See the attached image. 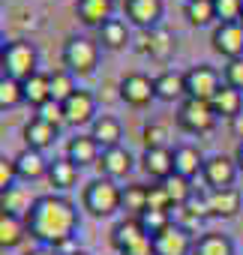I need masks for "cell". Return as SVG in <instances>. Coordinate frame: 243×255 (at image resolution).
Returning a JSON list of instances; mask_svg holds the SVG:
<instances>
[{
	"label": "cell",
	"mask_w": 243,
	"mask_h": 255,
	"mask_svg": "<svg viewBox=\"0 0 243 255\" xmlns=\"http://www.w3.org/2000/svg\"><path fill=\"white\" fill-rule=\"evenodd\" d=\"M150 240H153V255H192V246H195L192 231H186L177 222H171Z\"/></svg>",
	"instance_id": "cell-9"
},
{
	"label": "cell",
	"mask_w": 243,
	"mask_h": 255,
	"mask_svg": "<svg viewBox=\"0 0 243 255\" xmlns=\"http://www.w3.org/2000/svg\"><path fill=\"white\" fill-rule=\"evenodd\" d=\"M129 42H132V33H129V27H126L123 18H108L99 27V45L105 51H123Z\"/></svg>",
	"instance_id": "cell-26"
},
{
	"label": "cell",
	"mask_w": 243,
	"mask_h": 255,
	"mask_svg": "<svg viewBox=\"0 0 243 255\" xmlns=\"http://www.w3.org/2000/svg\"><path fill=\"white\" fill-rule=\"evenodd\" d=\"M141 168H144L156 183L165 180V177H171V174H174V150H171V147L144 150V156H141Z\"/></svg>",
	"instance_id": "cell-25"
},
{
	"label": "cell",
	"mask_w": 243,
	"mask_h": 255,
	"mask_svg": "<svg viewBox=\"0 0 243 255\" xmlns=\"http://www.w3.org/2000/svg\"><path fill=\"white\" fill-rule=\"evenodd\" d=\"M183 207H186L198 222H201V219H207V216H210V207H207V189H204V186H201V189H195Z\"/></svg>",
	"instance_id": "cell-41"
},
{
	"label": "cell",
	"mask_w": 243,
	"mask_h": 255,
	"mask_svg": "<svg viewBox=\"0 0 243 255\" xmlns=\"http://www.w3.org/2000/svg\"><path fill=\"white\" fill-rule=\"evenodd\" d=\"M33 195H30V189L27 186H21V183H12L9 189H3L0 192V213H9V216H27L30 213V207H33Z\"/></svg>",
	"instance_id": "cell-23"
},
{
	"label": "cell",
	"mask_w": 243,
	"mask_h": 255,
	"mask_svg": "<svg viewBox=\"0 0 243 255\" xmlns=\"http://www.w3.org/2000/svg\"><path fill=\"white\" fill-rule=\"evenodd\" d=\"M216 114H213V108H210V102H201V99H183L180 105H177V126L183 132H189V135H204V132H210L213 126H216Z\"/></svg>",
	"instance_id": "cell-6"
},
{
	"label": "cell",
	"mask_w": 243,
	"mask_h": 255,
	"mask_svg": "<svg viewBox=\"0 0 243 255\" xmlns=\"http://www.w3.org/2000/svg\"><path fill=\"white\" fill-rule=\"evenodd\" d=\"M90 138L108 150V147H120V138H123V123H120L114 114H99L93 123H90Z\"/></svg>",
	"instance_id": "cell-19"
},
{
	"label": "cell",
	"mask_w": 243,
	"mask_h": 255,
	"mask_svg": "<svg viewBox=\"0 0 243 255\" xmlns=\"http://www.w3.org/2000/svg\"><path fill=\"white\" fill-rule=\"evenodd\" d=\"M159 183L165 186V192H168V198H171V207L186 204V201H189V195L195 192L192 180H186V177H180V174H171V177H165V180H159Z\"/></svg>",
	"instance_id": "cell-36"
},
{
	"label": "cell",
	"mask_w": 243,
	"mask_h": 255,
	"mask_svg": "<svg viewBox=\"0 0 243 255\" xmlns=\"http://www.w3.org/2000/svg\"><path fill=\"white\" fill-rule=\"evenodd\" d=\"M183 15L192 27H210L216 21V12H213V0H186L183 6Z\"/></svg>",
	"instance_id": "cell-32"
},
{
	"label": "cell",
	"mask_w": 243,
	"mask_h": 255,
	"mask_svg": "<svg viewBox=\"0 0 243 255\" xmlns=\"http://www.w3.org/2000/svg\"><path fill=\"white\" fill-rule=\"evenodd\" d=\"M123 12H126V21L135 24L138 30H153V27L162 24L165 3L162 0H126Z\"/></svg>",
	"instance_id": "cell-12"
},
{
	"label": "cell",
	"mask_w": 243,
	"mask_h": 255,
	"mask_svg": "<svg viewBox=\"0 0 243 255\" xmlns=\"http://www.w3.org/2000/svg\"><path fill=\"white\" fill-rule=\"evenodd\" d=\"M12 162H15V174H18V180H39V177H48V159H45V153L42 150H33V147H21L15 156H12Z\"/></svg>",
	"instance_id": "cell-16"
},
{
	"label": "cell",
	"mask_w": 243,
	"mask_h": 255,
	"mask_svg": "<svg viewBox=\"0 0 243 255\" xmlns=\"http://www.w3.org/2000/svg\"><path fill=\"white\" fill-rule=\"evenodd\" d=\"M78 165L75 162H69L66 156H60V159H51V165H48V183L54 186V189H72L75 183H78Z\"/></svg>",
	"instance_id": "cell-30"
},
{
	"label": "cell",
	"mask_w": 243,
	"mask_h": 255,
	"mask_svg": "<svg viewBox=\"0 0 243 255\" xmlns=\"http://www.w3.org/2000/svg\"><path fill=\"white\" fill-rule=\"evenodd\" d=\"M33 117H39V120H45V123H51V126H57V129H60V126H63V123H66V114H63V105H60V102H54V99H48L45 105H39Z\"/></svg>",
	"instance_id": "cell-40"
},
{
	"label": "cell",
	"mask_w": 243,
	"mask_h": 255,
	"mask_svg": "<svg viewBox=\"0 0 243 255\" xmlns=\"http://www.w3.org/2000/svg\"><path fill=\"white\" fill-rule=\"evenodd\" d=\"M234 162H237V168L243 171V138H240V144H237V150H234Z\"/></svg>",
	"instance_id": "cell-46"
},
{
	"label": "cell",
	"mask_w": 243,
	"mask_h": 255,
	"mask_svg": "<svg viewBox=\"0 0 243 255\" xmlns=\"http://www.w3.org/2000/svg\"><path fill=\"white\" fill-rule=\"evenodd\" d=\"M6 45H9V42H6V36H3V30H0V57H3V51H6Z\"/></svg>",
	"instance_id": "cell-48"
},
{
	"label": "cell",
	"mask_w": 243,
	"mask_h": 255,
	"mask_svg": "<svg viewBox=\"0 0 243 255\" xmlns=\"http://www.w3.org/2000/svg\"><path fill=\"white\" fill-rule=\"evenodd\" d=\"M174 48H177V36L165 24H159L153 30H141L138 45H135V51H141V54H147L153 60H168L174 54Z\"/></svg>",
	"instance_id": "cell-10"
},
{
	"label": "cell",
	"mask_w": 243,
	"mask_h": 255,
	"mask_svg": "<svg viewBox=\"0 0 243 255\" xmlns=\"http://www.w3.org/2000/svg\"><path fill=\"white\" fill-rule=\"evenodd\" d=\"M231 123H234V132H237V135H243V114H240V117H234Z\"/></svg>",
	"instance_id": "cell-47"
},
{
	"label": "cell",
	"mask_w": 243,
	"mask_h": 255,
	"mask_svg": "<svg viewBox=\"0 0 243 255\" xmlns=\"http://www.w3.org/2000/svg\"><path fill=\"white\" fill-rule=\"evenodd\" d=\"M210 45L225 60L243 57V24L240 21H234V24H216L213 27V36H210Z\"/></svg>",
	"instance_id": "cell-14"
},
{
	"label": "cell",
	"mask_w": 243,
	"mask_h": 255,
	"mask_svg": "<svg viewBox=\"0 0 243 255\" xmlns=\"http://www.w3.org/2000/svg\"><path fill=\"white\" fill-rule=\"evenodd\" d=\"M135 219L141 222V228H144L150 237H156L162 228L171 225V210H150V207H147V210H141Z\"/></svg>",
	"instance_id": "cell-37"
},
{
	"label": "cell",
	"mask_w": 243,
	"mask_h": 255,
	"mask_svg": "<svg viewBox=\"0 0 243 255\" xmlns=\"http://www.w3.org/2000/svg\"><path fill=\"white\" fill-rule=\"evenodd\" d=\"M0 66H3V75H9L15 81H24L33 72H39V51L27 39H12L6 45L3 57H0Z\"/></svg>",
	"instance_id": "cell-4"
},
{
	"label": "cell",
	"mask_w": 243,
	"mask_h": 255,
	"mask_svg": "<svg viewBox=\"0 0 243 255\" xmlns=\"http://www.w3.org/2000/svg\"><path fill=\"white\" fill-rule=\"evenodd\" d=\"M24 102V90H21V81L9 78L0 72V111H9V108H18Z\"/></svg>",
	"instance_id": "cell-35"
},
{
	"label": "cell",
	"mask_w": 243,
	"mask_h": 255,
	"mask_svg": "<svg viewBox=\"0 0 243 255\" xmlns=\"http://www.w3.org/2000/svg\"><path fill=\"white\" fill-rule=\"evenodd\" d=\"M114 255H117V252H114Z\"/></svg>",
	"instance_id": "cell-51"
},
{
	"label": "cell",
	"mask_w": 243,
	"mask_h": 255,
	"mask_svg": "<svg viewBox=\"0 0 243 255\" xmlns=\"http://www.w3.org/2000/svg\"><path fill=\"white\" fill-rule=\"evenodd\" d=\"M210 108H213L216 117L234 120V117H240V111H243V93L234 90V87H228V84H222V87L216 90V96L210 99Z\"/></svg>",
	"instance_id": "cell-28"
},
{
	"label": "cell",
	"mask_w": 243,
	"mask_h": 255,
	"mask_svg": "<svg viewBox=\"0 0 243 255\" xmlns=\"http://www.w3.org/2000/svg\"><path fill=\"white\" fill-rule=\"evenodd\" d=\"M12 183H18V174H15V162L6 159V156H0V192L9 189Z\"/></svg>",
	"instance_id": "cell-44"
},
{
	"label": "cell",
	"mask_w": 243,
	"mask_h": 255,
	"mask_svg": "<svg viewBox=\"0 0 243 255\" xmlns=\"http://www.w3.org/2000/svg\"><path fill=\"white\" fill-rule=\"evenodd\" d=\"M81 204L90 216L96 219H105V216H114L120 210V186L117 180H108V177H96L84 186V195H81Z\"/></svg>",
	"instance_id": "cell-2"
},
{
	"label": "cell",
	"mask_w": 243,
	"mask_h": 255,
	"mask_svg": "<svg viewBox=\"0 0 243 255\" xmlns=\"http://www.w3.org/2000/svg\"><path fill=\"white\" fill-rule=\"evenodd\" d=\"M63 114H66V123L81 129V126H90L96 117H99V108H96V96L90 90H75L66 102H63Z\"/></svg>",
	"instance_id": "cell-11"
},
{
	"label": "cell",
	"mask_w": 243,
	"mask_h": 255,
	"mask_svg": "<svg viewBox=\"0 0 243 255\" xmlns=\"http://www.w3.org/2000/svg\"><path fill=\"white\" fill-rule=\"evenodd\" d=\"M75 15H78L81 24L99 30L108 18H114V0H78V3H75Z\"/></svg>",
	"instance_id": "cell-22"
},
{
	"label": "cell",
	"mask_w": 243,
	"mask_h": 255,
	"mask_svg": "<svg viewBox=\"0 0 243 255\" xmlns=\"http://www.w3.org/2000/svg\"><path fill=\"white\" fill-rule=\"evenodd\" d=\"M57 126H51V123H45V120H39V117H30L27 123H24V129H21V135H24V147H33V150H48L54 141H57Z\"/></svg>",
	"instance_id": "cell-21"
},
{
	"label": "cell",
	"mask_w": 243,
	"mask_h": 255,
	"mask_svg": "<svg viewBox=\"0 0 243 255\" xmlns=\"http://www.w3.org/2000/svg\"><path fill=\"white\" fill-rule=\"evenodd\" d=\"M111 246L117 255H153V240L135 216L120 219L111 228Z\"/></svg>",
	"instance_id": "cell-3"
},
{
	"label": "cell",
	"mask_w": 243,
	"mask_h": 255,
	"mask_svg": "<svg viewBox=\"0 0 243 255\" xmlns=\"http://www.w3.org/2000/svg\"><path fill=\"white\" fill-rule=\"evenodd\" d=\"M222 81H225L228 87H234V90H240V93H243V57H237V60H228V63H225Z\"/></svg>",
	"instance_id": "cell-42"
},
{
	"label": "cell",
	"mask_w": 243,
	"mask_h": 255,
	"mask_svg": "<svg viewBox=\"0 0 243 255\" xmlns=\"http://www.w3.org/2000/svg\"><path fill=\"white\" fill-rule=\"evenodd\" d=\"M24 225H27V237H33L39 246L63 249L72 243L81 225V213L66 195L48 192V195H36L30 213L24 216Z\"/></svg>",
	"instance_id": "cell-1"
},
{
	"label": "cell",
	"mask_w": 243,
	"mask_h": 255,
	"mask_svg": "<svg viewBox=\"0 0 243 255\" xmlns=\"http://www.w3.org/2000/svg\"><path fill=\"white\" fill-rule=\"evenodd\" d=\"M147 207L150 210H171V198H168V192H165L162 183L147 186Z\"/></svg>",
	"instance_id": "cell-43"
},
{
	"label": "cell",
	"mask_w": 243,
	"mask_h": 255,
	"mask_svg": "<svg viewBox=\"0 0 243 255\" xmlns=\"http://www.w3.org/2000/svg\"><path fill=\"white\" fill-rule=\"evenodd\" d=\"M240 24H243V18H240Z\"/></svg>",
	"instance_id": "cell-50"
},
{
	"label": "cell",
	"mask_w": 243,
	"mask_h": 255,
	"mask_svg": "<svg viewBox=\"0 0 243 255\" xmlns=\"http://www.w3.org/2000/svg\"><path fill=\"white\" fill-rule=\"evenodd\" d=\"M153 93H156V99H162V102H183L186 99V75L183 72H177V69H165V72H159L156 78H153Z\"/></svg>",
	"instance_id": "cell-18"
},
{
	"label": "cell",
	"mask_w": 243,
	"mask_h": 255,
	"mask_svg": "<svg viewBox=\"0 0 243 255\" xmlns=\"http://www.w3.org/2000/svg\"><path fill=\"white\" fill-rule=\"evenodd\" d=\"M24 255H57V249H51V246H33V249H27Z\"/></svg>",
	"instance_id": "cell-45"
},
{
	"label": "cell",
	"mask_w": 243,
	"mask_h": 255,
	"mask_svg": "<svg viewBox=\"0 0 243 255\" xmlns=\"http://www.w3.org/2000/svg\"><path fill=\"white\" fill-rule=\"evenodd\" d=\"M99 66V42L90 36H69L63 45V69L72 75H90Z\"/></svg>",
	"instance_id": "cell-5"
},
{
	"label": "cell",
	"mask_w": 243,
	"mask_h": 255,
	"mask_svg": "<svg viewBox=\"0 0 243 255\" xmlns=\"http://www.w3.org/2000/svg\"><path fill=\"white\" fill-rule=\"evenodd\" d=\"M21 90H24V102L39 108L51 99V81H48V72H33L30 78L21 81Z\"/></svg>",
	"instance_id": "cell-29"
},
{
	"label": "cell",
	"mask_w": 243,
	"mask_h": 255,
	"mask_svg": "<svg viewBox=\"0 0 243 255\" xmlns=\"http://www.w3.org/2000/svg\"><path fill=\"white\" fill-rule=\"evenodd\" d=\"M120 210H129L135 216L141 210H147V186H141V183L120 186Z\"/></svg>",
	"instance_id": "cell-33"
},
{
	"label": "cell",
	"mask_w": 243,
	"mask_h": 255,
	"mask_svg": "<svg viewBox=\"0 0 243 255\" xmlns=\"http://www.w3.org/2000/svg\"><path fill=\"white\" fill-rule=\"evenodd\" d=\"M237 171H240V168H237L234 156H225V153L207 156V159H204V171H201L204 189H228V186H234Z\"/></svg>",
	"instance_id": "cell-8"
},
{
	"label": "cell",
	"mask_w": 243,
	"mask_h": 255,
	"mask_svg": "<svg viewBox=\"0 0 243 255\" xmlns=\"http://www.w3.org/2000/svg\"><path fill=\"white\" fill-rule=\"evenodd\" d=\"M192 255H237L234 249V240L222 231H204L195 237V246H192Z\"/></svg>",
	"instance_id": "cell-27"
},
{
	"label": "cell",
	"mask_w": 243,
	"mask_h": 255,
	"mask_svg": "<svg viewBox=\"0 0 243 255\" xmlns=\"http://www.w3.org/2000/svg\"><path fill=\"white\" fill-rule=\"evenodd\" d=\"M66 255H90V252H84V249H72V252H66Z\"/></svg>",
	"instance_id": "cell-49"
},
{
	"label": "cell",
	"mask_w": 243,
	"mask_h": 255,
	"mask_svg": "<svg viewBox=\"0 0 243 255\" xmlns=\"http://www.w3.org/2000/svg\"><path fill=\"white\" fill-rule=\"evenodd\" d=\"M27 237V225L21 216L0 213V249H15Z\"/></svg>",
	"instance_id": "cell-31"
},
{
	"label": "cell",
	"mask_w": 243,
	"mask_h": 255,
	"mask_svg": "<svg viewBox=\"0 0 243 255\" xmlns=\"http://www.w3.org/2000/svg\"><path fill=\"white\" fill-rule=\"evenodd\" d=\"M141 141H144V150H159V147H168V129L162 123H147L141 129Z\"/></svg>",
	"instance_id": "cell-39"
},
{
	"label": "cell",
	"mask_w": 243,
	"mask_h": 255,
	"mask_svg": "<svg viewBox=\"0 0 243 255\" xmlns=\"http://www.w3.org/2000/svg\"><path fill=\"white\" fill-rule=\"evenodd\" d=\"M204 171V156L195 144H177L174 147V174L186 177V180H195L201 177Z\"/></svg>",
	"instance_id": "cell-24"
},
{
	"label": "cell",
	"mask_w": 243,
	"mask_h": 255,
	"mask_svg": "<svg viewBox=\"0 0 243 255\" xmlns=\"http://www.w3.org/2000/svg\"><path fill=\"white\" fill-rule=\"evenodd\" d=\"M183 75H186V96L189 99H201V102H210L216 96V90L225 84L219 69L210 66V63H195Z\"/></svg>",
	"instance_id": "cell-7"
},
{
	"label": "cell",
	"mask_w": 243,
	"mask_h": 255,
	"mask_svg": "<svg viewBox=\"0 0 243 255\" xmlns=\"http://www.w3.org/2000/svg\"><path fill=\"white\" fill-rule=\"evenodd\" d=\"M99 156H102V147L90 138V132H87V135L78 132V135H72V138L66 141V159L75 162L78 168H84V165H96Z\"/></svg>",
	"instance_id": "cell-20"
},
{
	"label": "cell",
	"mask_w": 243,
	"mask_h": 255,
	"mask_svg": "<svg viewBox=\"0 0 243 255\" xmlns=\"http://www.w3.org/2000/svg\"><path fill=\"white\" fill-rule=\"evenodd\" d=\"M240 204H243V195L237 186H228V189H207V207H210V216H219V219H234L240 213Z\"/></svg>",
	"instance_id": "cell-17"
},
{
	"label": "cell",
	"mask_w": 243,
	"mask_h": 255,
	"mask_svg": "<svg viewBox=\"0 0 243 255\" xmlns=\"http://www.w3.org/2000/svg\"><path fill=\"white\" fill-rule=\"evenodd\" d=\"M132 165H135V156H132L123 144L102 150V156H99V162H96L99 177H108V180H123V177L132 171Z\"/></svg>",
	"instance_id": "cell-15"
},
{
	"label": "cell",
	"mask_w": 243,
	"mask_h": 255,
	"mask_svg": "<svg viewBox=\"0 0 243 255\" xmlns=\"http://www.w3.org/2000/svg\"><path fill=\"white\" fill-rule=\"evenodd\" d=\"M48 81H51V99L54 102H66L75 90H78V84H75V75L69 72V69H54V72H48Z\"/></svg>",
	"instance_id": "cell-34"
},
{
	"label": "cell",
	"mask_w": 243,
	"mask_h": 255,
	"mask_svg": "<svg viewBox=\"0 0 243 255\" xmlns=\"http://www.w3.org/2000/svg\"><path fill=\"white\" fill-rule=\"evenodd\" d=\"M216 24H234L243 18V0H213Z\"/></svg>",
	"instance_id": "cell-38"
},
{
	"label": "cell",
	"mask_w": 243,
	"mask_h": 255,
	"mask_svg": "<svg viewBox=\"0 0 243 255\" xmlns=\"http://www.w3.org/2000/svg\"><path fill=\"white\" fill-rule=\"evenodd\" d=\"M120 99L132 108H144L150 105V99H156L153 93V78L144 72H126L120 78Z\"/></svg>",
	"instance_id": "cell-13"
}]
</instances>
